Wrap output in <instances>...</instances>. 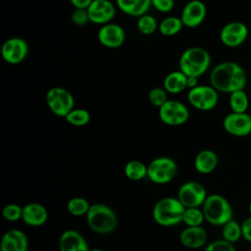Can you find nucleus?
Masks as SVG:
<instances>
[{
    "mask_svg": "<svg viewBox=\"0 0 251 251\" xmlns=\"http://www.w3.org/2000/svg\"><path fill=\"white\" fill-rule=\"evenodd\" d=\"M246 74L241 66L234 62H223L211 72V85L221 92L232 93L243 90L246 85Z\"/></svg>",
    "mask_w": 251,
    "mask_h": 251,
    "instance_id": "f257e3e1",
    "label": "nucleus"
},
{
    "mask_svg": "<svg viewBox=\"0 0 251 251\" xmlns=\"http://www.w3.org/2000/svg\"><path fill=\"white\" fill-rule=\"evenodd\" d=\"M86 223L89 228L100 234L113 232L118 226V217L115 211L106 204L95 203L86 214Z\"/></svg>",
    "mask_w": 251,
    "mask_h": 251,
    "instance_id": "f03ea898",
    "label": "nucleus"
},
{
    "mask_svg": "<svg viewBox=\"0 0 251 251\" xmlns=\"http://www.w3.org/2000/svg\"><path fill=\"white\" fill-rule=\"evenodd\" d=\"M211 57L207 50L201 47H190L182 52L179 58V71L186 76L199 77L209 68Z\"/></svg>",
    "mask_w": 251,
    "mask_h": 251,
    "instance_id": "7ed1b4c3",
    "label": "nucleus"
},
{
    "mask_svg": "<svg viewBox=\"0 0 251 251\" xmlns=\"http://www.w3.org/2000/svg\"><path fill=\"white\" fill-rule=\"evenodd\" d=\"M185 207L177 198L165 197L154 205L152 216L154 221L163 226H172L182 222Z\"/></svg>",
    "mask_w": 251,
    "mask_h": 251,
    "instance_id": "20e7f679",
    "label": "nucleus"
},
{
    "mask_svg": "<svg viewBox=\"0 0 251 251\" xmlns=\"http://www.w3.org/2000/svg\"><path fill=\"white\" fill-rule=\"evenodd\" d=\"M205 220L214 226H224L232 220L230 203L220 194L208 195L202 205Z\"/></svg>",
    "mask_w": 251,
    "mask_h": 251,
    "instance_id": "39448f33",
    "label": "nucleus"
},
{
    "mask_svg": "<svg viewBox=\"0 0 251 251\" xmlns=\"http://www.w3.org/2000/svg\"><path fill=\"white\" fill-rule=\"evenodd\" d=\"M176 171V164L172 158L158 157L147 166V177L154 183L166 184L173 180Z\"/></svg>",
    "mask_w": 251,
    "mask_h": 251,
    "instance_id": "423d86ee",
    "label": "nucleus"
},
{
    "mask_svg": "<svg viewBox=\"0 0 251 251\" xmlns=\"http://www.w3.org/2000/svg\"><path fill=\"white\" fill-rule=\"evenodd\" d=\"M46 103L53 114L65 118L74 109L75 99L69 90L55 86L47 91Z\"/></svg>",
    "mask_w": 251,
    "mask_h": 251,
    "instance_id": "0eeeda50",
    "label": "nucleus"
},
{
    "mask_svg": "<svg viewBox=\"0 0 251 251\" xmlns=\"http://www.w3.org/2000/svg\"><path fill=\"white\" fill-rule=\"evenodd\" d=\"M187 98L194 108L209 111L214 109L218 103V92L212 85H197L188 90Z\"/></svg>",
    "mask_w": 251,
    "mask_h": 251,
    "instance_id": "6e6552de",
    "label": "nucleus"
},
{
    "mask_svg": "<svg viewBox=\"0 0 251 251\" xmlns=\"http://www.w3.org/2000/svg\"><path fill=\"white\" fill-rule=\"evenodd\" d=\"M160 120L168 126H180L189 118L188 108L176 100H168L159 108Z\"/></svg>",
    "mask_w": 251,
    "mask_h": 251,
    "instance_id": "1a4fd4ad",
    "label": "nucleus"
},
{
    "mask_svg": "<svg viewBox=\"0 0 251 251\" xmlns=\"http://www.w3.org/2000/svg\"><path fill=\"white\" fill-rule=\"evenodd\" d=\"M205 187L197 181L184 182L177 191V199L185 208H199L207 198Z\"/></svg>",
    "mask_w": 251,
    "mask_h": 251,
    "instance_id": "9d476101",
    "label": "nucleus"
},
{
    "mask_svg": "<svg viewBox=\"0 0 251 251\" xmlns=\"http://www.w3.org/2000/svg\"><path fill=\"white\" fill-rule=\"evenodd\" d=\"M27 53V43L21 37H11L7 39L1 47V56L3 60L11 65L22 63L25 59Z\"/></svg>",
    "mask_w": 251,
    "mask_h": 251,
    "instance_id": "9b49d317",
    "label": "nucleus"
},
{
    "mask_svg": "<svg viewBox=\"0 0 251 251\" xmlns=\"http://www.w3.org/2000/svg\"><path fill=\"white\" fill-rule=\"evenodd\" d=\"M97 37L103 46L114 49L124 44L126 40V31L120 25L109 23L103 25L99 28Z\"/></svg>",
    "mask_w": 251,
    "mask_h": 251,
    "instance_id": "f8f14e48",
    "label": "nucleus"
},
{
    "mask_svg": "<svg viewBox=\"0 0 251 251\" xmlns=\"http://www.w3.org/2000/svg\"><path fill=\"white\" fill-rule=\"evenodd\" d=\"M89 21L96 25L109 24L115 17V5L109 0H93L86 9Z\"/></svg>",
    "mask_w": 251,
    "mask_h": 251,
    "instance_id": "ddd939ff",
    "label": "nucleus"
},
{
    "mask_svg": "<svg viewBox=\"0 0 251 251\" xmlns=\"http://www.w3.org/2000/svg\"><path fill=\"white\" fill-rule=\"evenodd\" d=\"M248 35L247 26L240 22H231L226 25L220 33L221 41L227 47H237L242 44Z\"/></svg>",
    "mask_w": 251,
    "mask_h": 251,
    "instance_id": "4468645a",
    "label": "nucleus"
},
{
    "mask_svg": "<svg viewBox=\"0 0 251 251\" xmlns=\"http://www.w3.org/2000/svg\"><path fill=\"white\" fill-rule=\"evenodd\" d=\"M224 127L231 135L245 136L251 132V116L231 112L224 119Z\"/></svg>",
    "mask_w": 251,
    "mask_h": 251,
    "instance_id": "2eb2a0df",
    "label": "nucleus"
},
{
    "mask_svg": "<svg viewBox=\"0 0 251 251\" xmlns=\"http://www.w3.org/2000/svg\"><path fill=\"white\" fill-rule=\"evenodd\" d=\"M206 13V6L202 1L191 0L183 7L180 20L183 25L187 27H197L205 20Z\"/></svg>",
    "mask_w": 251,
    "mask_h": 251,
    "instance_id": "dca6fc26",
    "label": "nucleus"
},
{
    "mask_svg": "<svg viewBox=\"0 0 251 251\" xmlns=\"http://www.w3.org/2000/svg\"><path fill=\"white\" fill-rule=\"evenodd\" d=\"M60 251H89L85 238L75 229L65 230L59 239Z\"/></svg>",
    "mask_w": 251,
    "mask_h": 251,
    "instance_id": "f3484780",
    "label": "nucleus"
},
{
    "mask_svg": "<svg viewBox=\"0 0 251 251\" xmlns=\"http://www.w3.org/2000/svg\"><path fill=\"white\" fill-rule=\"evenodd\" d=\"M22 220L30 226H40L47 222L48 211L42 204L27 203L23 207Z\"/></svg>",
    "mask_w": 251,
    "mask_h": 251,
    "instance_id": "a211bd4d",
    "label": "nucleus"
},
{
    "mask_svg": "<svg viewBox=\"0 0 251 251\" xmlns=\"http://www.w3.org/2000/svg\"><path fill=\"white\" fill-rule=\"evenodd\" d=\"M207 231L202 226H187L179 234L180 243L189 249L200 248L207 242Z\"/></svg>",
    "mask_w": 251,
    "mask_h": 251,
    "instance_id": "6ab92c4d",
    "label": "nucleus"
},
{
    "mask_svg": "<svg viewBox=\"0 0 251 251\" xmlns=\"http://www.w3.org/2000/svg\"><path fill=\"white\" fill-rule=\"evenodd\" d=\"M218 165L217 154L209 149H204L200 151L194 160V167L196 171L203 175H208L212 173Z\"/></svg>",
    "mask_w": 251,
    "mask_h": 251,
    "instance_id": "aec40b11",
    "label": "nucleus"
},
{
    "mask_svg": "<svg viewBox=\"0 0 251 251\" xmlns=\"http://www.w3.org/2000/svg\"><path fill=\"white\" fill-rule=\"evenodd\" d=\"M187 88V76L180 71L168 74L164 79V89L172 94H177Z\"/></svg>",
    "mask_w": 251,
    "mask_h": 251,
    "instance_id": "412c9836",
    "label": "nucleus"
},
{
    "mask_svg": "<svg viewBox=\"0 0 251 251\" xmlns=\"http://www.w3.org/2000/svg\"><path fill=\"white\" fill-rule=\"evenodd\" d=\"M125 175L130 180H141L147 176V166L138 160L129 161L126 164Z\"/></svg>",
    "mask_w": 251,
    "mask_h": 251,
    "instance_id": "4be33fe9",
    "label": "nucleus"
},
{
    "mask_svg": "<svg viewBox=\"0 0 251 251\" xmlns=\"http://www.w3.org/2000/svg\"><path fill=\"white\" fill-rule=\"evenodd\" d=\"M183 26V24L178 17H168L159 24V31L164 36H174L177 34Z\"/></svg>",
    "mask_w": 251,
    "mask_h": 251,
    "instance_id": "5701e85b",
    "label": "nucleus"
},
{
    "mask_svg": "<svg viewBox=\"0 0 251 251\" xmlns=\"http://www.w3.org/2000/svg\"><path fill=\"white\" fill-rule=\"evenodd\" d=\"M89 202L83 198V197H73L71 198L67 203V210L69 214L75 217H80V216H86V214L89 211L90 208Z\"/></svg>",
    "mask_w": 251,
    "mask_h": 251,
    "instance_id": "b1692460",
    "label": "nucleus"
},
{
    "mask_svg": "<svg viewBox=\"0 0 251 251\" xmlns=\"http://www.w3.org/2000/svg\"><path fill=\"white\" fill-rule=\"evenodd\" d=\"M249 100L244 90H237L230 93L229 106L233 113H246Z\"/></svg>",
    "mask_w": 251,
    "mask_h": 251,
    "instance_id": "393cba45",
    "label": "nucleus"
},
{
    "mask_svg": "<svg viewBox=\"0 0 251 251\" xmlns=\"http://www.w3.org/2000/svg\"><path fill=\"white\" fill-rule=\"evenodd\" d=\"M223 239L229 243H234L239 240L240 237H242L241 232V225H239L236 221L230 220L226 224L223 226Z\"/></svg>",
    "mask_w": 251,
    "mask_h": 251,
    "instance_id": "a878e982",
    "label": "nucleus"
},
{
    "mask_svg": "<svg viewBox=\"0 0 251 251\" xmlns=\"http://www.w3.org/2000/svg\"><path fill=\"white\" fill-rule=\"evenodd\" d=\"M65 120L72 126H83L87 125L90 121V114L87 110L82 108L73 109L66 117Z\"/></svg>",
    "mask_w": 251,
    "mask_h": 251,
    "instance_id": "bb28decb",
    "label": "nucleus"
},
{
    "mask_svg": "<svg viewBox=\"0 0 251 251\" xmlns=\"http://www.w3.org/2000/svg\"><path fill=\"white\" fill-rule=\"evenodd\" d=\"M205 217L203 211L199 208H185L182 216V222L187 226H201Z\"/></svg>",
    "mask_w": 251,
    "mask_h": 251,
    "instance_id": "cd10ccee",
    "label": "nucleus"
},
{
    "mask_svg": "<svg viewBox=\"0 0 251 251\" xmlns=\"http://www.w3.org/2000/svg\"><path fill=\"white\" fill-rule=\"evenodd\" d=\"M136 26H137V29L141 33L149 35V34H152L156 31L159 25L157 24V21L154 17L145 14V15L138 18Z\"/></svg>",
    "mask_w": 251,
    "mask_h": 251,
    "instance_id": "c85d7f7f",
    "label": "nucleus"
},
{
    "mask_svg": "<svg viewBox=\"0 0 251 251\" xmlns=\"http://www.w3.org/2000/svg\"><path fill=\"white\" fill-rule=\"evenodd\" d=\"M2 216L8 222H17L22 220L23 207L15 203L7 204L2 210Z\"/></svg>",
    "mask_w": 251,
    "mask_h": 251,
    "instance_id": "c756f323",
    "label": "nucleus"
},
{
    "mask_svg": "<svg viewBox=\"0 0 251 251\" xmlns=\"http://www.w3.org/2000/svg\"><path fill=\"white\" fill-rule=\"evenodd\" d=\"M148 99L153 106L160 108L169 100L168 92L164 89V87H154L149 91Z\"/></svg>",
    "mask_w": 251,
    "mask_h": 251,
    "instance_id": "7c9ffc66",
    "label": "nucleus"
},
{
    "mask_svg": "<svg viewBox=\"0 0 251 251\" xmlns=\"http://www.w3.org/2000/svg\"><path fill=\"white\" fill-rule=\"evenodd\" d=\"M0 251H22L10 231L4 233L0 242Z\"/></svg>",
    "mask_w": 251,
    "mask_h": 251,
    "instance_id": "2f4dec72",
    "label": "nucleus"
},
{
    "mask_svg": "<svg viewBox=\"0 0 251 251\" xmlns=\"http://www.w3.org/2000/svg\"><path fill=\"white\" fill-rule=\"evenodd\" d=\"M204 251H235V249L232 243H229L225 239H219L207 245Z\"/></svg>",
    "mask_w": 251,
    "mask_h": 251,
    "instance_id": "473e14b6",
    "label": "nucleus"
},
{
    "mask_svg": "<svg viewBox=\"0 0 251 251\" xmlns=\"http://www.w3.org/2000/svg\"><path fill=\"white\" fill-rule=\"evenodd\" d=\"M71 19L73 23L78 26L85 25L88 22H90L86 9H75V11L72 13Z\"/></svg>",
    "mask_w": 251,
    "mask_h": 251,
    "instance_id": "72a5a7b5",
    "label": "nucleus"
},
{
    "mask_svg": "<svg viewBox=\"0 0 251 251\" xmlns=\"http://www.w3.org/2000/svg\"><path fill=\"white\" fill-rule=\"evenodd\" d=\"M152 6L161 13H168L173 10L175 0H151Z\"/></svg>",
    "mask_w": 251,
    "mask_h": 251,
    "instance_id": "f704fd0d",
    "label": "nucleus"
},
{
    "mask_svg": "<svg viewBox=\"0 0 251 251\" xmlns=\"http://www.w3.org/2000/svg\"><path fill=\"white\" fill-rule=\"evenodd\" d=\"M241 232H242V237L248 242H251V216L249 218H246L242 222Z\"/></svg>",
    "mask_w": 251,
    "mask_h": 251,
    "instance_id": "c9c22d12",
    "label": "nucleus"
},
{
    "mask_svg": "<svg viewBox=\"0 0 251 251\" xmlns=\"http://www.w3.org/2000/svg\"><path fill=\"white\" fill-rule=\"evenodd\" d=\"M75 9H87L93 0H70Z\"/></svg>",
    "mask_w": 251,
    "mask_h": 251,
    "instance_id": "e433bc0d",
    "label": "nucleus"
},
{
    "mask_svg": "<svg viewBox=\"0 0 251 251\" xmlns=\"http://www.w3.org/2000/svg\"><path fill=\"white\" fill-rule=\"evenodd\" d=\"M197 81H198V77H195V76H187V88L188 89H191V88H194L196 87L198 84H197Z\"/></svg>",
    "mask_w": 251,
    "mask_h": 251,
    "instance_id": "4c0bfd02",
    "label": "nucleus"
},
{
    "mask_svg": "<svg viewBox=\"0 0 251 251\" xmlns=\"http://www.w3.org/2000/svg\"><path fill=\"white\" fill-rule=\"evenodd\" d=\"M89 251H105L103 249H99V248H95V249H90Z\"/></svg>",
    "mask_w": 251,
    "mask_h": 251,
    "instance_id": "58836bf2",
    "label": "nucleus"
},
{
    "mask_svg": "<svg viewBox=\"0 0 251 251\" xmlns=\"http://www.w3.org/2000/svg\"><path fill=\"white\" fill-rule=\"evenodd\" d=\"M249 213H250V216H251V202H250V204H249Z\"/></svg>",
    "mask_w": 251,
    "mask_h": 251,
    "instance_id": "ea45409f",
    "label": "nucleus"
}]
</instances>
